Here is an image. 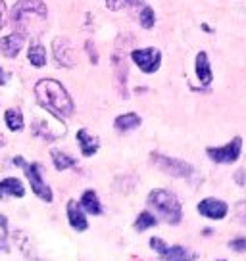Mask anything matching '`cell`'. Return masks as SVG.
I'll return each instance as SVG.
<instances>
[{
	"label": "cell",
	"mask_w": 246,
	"mask_h": 261,
	"mask_svg": "<svg viewBox=\"0 0 246 261\" xmlns=\"http://www.w3.org/2000/svg\"><path fill=\"white\" fill-rule=\"evenodd\" d=\"M229 248L237 253H244L246 252V238L244 237L233 238V240L229 242Z\"/></svg>",
	"instance_id": "cell-24"
},
{
	"label": "cell",
	"mask_w": 246,
	"mask_h": 261,
	"mask_svg": "<svg viewBox=\"0 0 246 261\" xmlns=\"http://www.w3.org/2000/svg\"><path fill=\"white\" fill-rule=\"evenodd\" d=\"M217 261H225V259H217Z\"/></svg>",
	"instance_id": "cell-33"
},
{
	"label": "cell",
	"mask_w": 246,
	"mask_h": 261,
	"mask_svg": "<svg viewBox=\"0 0 246 261\" xmlns=\"http://www.w3.org/2000/svg\"><path fill=\"white\" fill-rule=\"evenodd\" d=\"M202 31H208V33H213V29L212 27H208L206 23H202Z\"/></svg>",
	"instance_id": "cell-31"
},
{
	"label": "cell",
	"mask_w": 246,
	"mask_h": 261,
	"mask_svg": "<svg viewBox=\"0 0 246 261\" xmlns=\"http://www.w3.org/2000/svg\"><path fill=\"white\" fill-rule=\"evenodd\" d=\"M152 162L156 163L164 173L171 175V177H177V179H187V177L192 175V165L189 162H185V160H177V158H169V155L154 152Z\"/></svg>",
	"instance_id": "cell-6"
},
{
	"label": "cell",
	"mask_w": 246,
	"mask_h": 261,
	"mask_svg": "<svg viewBox=\"0 0 246 261\" xmlns=\"http://www.w3.org/2000/svg\"><path fill=\"white\" fill-rule=\"evenodd\" d=\"M23 44H25V33L14 31L10 33L8 37H2L0 39V52L6 58H10V60H14V58L19 56Z\"/></svg>",
	"instance_id": "cell-11"
},
{
	"label": "cell",
	"mask_w": 246,
	"mask_h": 261,
	"mask_svg": "<svg viewBox=\"0 0 246 261\" xmlns=\"http://www.w3.org/2000/svg\"><path fill=\"white\" fill-rule=\"evenodd\" d=\"M14 163H16L17 167H21V169H23L25 165H27V162H25L21 155H16V158H14Z\"/></svg>",
	"instance_id": "cell-30"
},
{
	"label": "cell",
	"mask_w": 246,
	"mask_h": 261,
	"mask_svg": "<svg viewBox=\"0 0 246 261\" xmlns=\"http://www.w3.org/2000/svg\"><path fill=\"white\" fill-rule=\"evenodd\" d=\"M27 60L33 67H44L46 65V50L41 42H33L29 44V50H27Z\"/></svg>",
	"instance_id": "cell-18"
},
{
	"label": "cell",
	"mask_w": 246,
	"mask_h": 261,
	"mask_svg": "<svg viewBox=\"0 0 246 261\" xmlns=\"http://www.w3.org/2000/svg\"><path fill=\"white\" fill-rule=\"evenodd\" d=\"M77 142H79L81 152L85 158H90V155H94L100 150V139L94 137V135H90L87 129L77 130Z\"/></svg>",
	"instance_id": "cell-14"
},
{
	"label": "cell",
	"mask_w": 246,
	"mask_h": 261,
	"mask_svg": "<svg viewBox=\"0 0 246 261\" xmlns=\"http://www.w3.org/2000/svg\"><path fill=\"white\" fill-rule=\"evenodd\" d=\"M35 94H37L39 104L60 121L73 115V98L67 92L66 87L56 79H41L35 85Z\"/></svg>",
	"instance_id": "cell-1"
},
{
	"label": "cell",
	"mask_w": 246,
	"mask_h": 261,
	"mask_svg": "<svg viewBox=\"0 0 246 261\" xmlns=\"http://www.w3.org/2000/svg\"><path fill=\"white\" fill-rule=\"evenodd\" d=\"M235 180H237L238 185H244V171H242V169L235 173Z\"/></svg>",
	"instance_id": "cell-29"
},
{
	"label": "cell",
	"mask_w": 246,
	"mask_h": 261,
	"mask_svg": "<svg viewBox=\"0 0 246 261\" xmlns=\"http://www.w3.org/2000/svg\"><path fill=\"white\" fill-rule=\"evenodd\" d=\"M4 123H6V127H8L12 133H19V130L23 129V114L16 110V108H10L4 112Z\"/></svg>",
	"instance_id": "cell-19"
},
{
	"label": "cell",
	"mask_w": 246,
	"mask_h": 261,
	"mask_svg": "<svg viewBox=\"0 0 246 261\" xmlns=\"http://www.w3.org/2000/svg\"><path fill=\"white\" fill-rule=\"evenodd\" d=\"M6 196H12V198H23L25 196L23 182L17 177H8V179L0 180V200H4Z\"/></svg>",
	"instance_id": "cell-15"
},
{
	"label": "cell",
	"mask_w": 246,
	"mask_h": 261,
	"mask_svg": "<svg viewBox=\"0 0 246 261\" xmlns=\"http://www.w3.org/2000/svg\"><path fill=\"white\" fill-rule=\"evenodd\" d=\"M237 217L246 223V202H240V204L237 205Z\"/></svg>",
	"instance_id": "cell-27"
},
{
	"label": "cell",
	"mask_w": 246,
	"mask_h": 261,
	"mask_svg": "<svg viewBox=\"0 0 246 261\" xmlns=\"http://www.w3.org/2000/svg\"><path fill=\"white\" fill-rule=\"evenodd\" d=\"M196 210L202 217H206V219L219 221V219H223V217H227L229 205H227V202L219 200V198H204L202 202H198Z\"/></svg>",
	"instance_id": "cell-10"
},
{
	"label": "cell",
	"mask_w": 246,
	"mask_h": 261,
	"mask_svg": "<svg viewBox=\"0 0 246 261\" xmlns=\"http://www.w3.org/2000/svg\"><path fill=\"white\" fill-rule=\"evenodd\" d=\"M131 62L139 67L142 73L152 75L156 73L162 65V52L154 46H146V48H135L131 50Z\"/></svg>",
	"instance_id": "cell-4"
},
{
	"label": "cell",
	"mask_w": 246,
	"mask_h": 261,
	"mask_svg": "<svg viewBox=\"0 0 246 261\" xmlns=\"http://www.w3.org/2000/svg\"><path fill=\"white\" fill-rule=\"evenodd\" d=\"M79 205L83 207V212L90 213V215H100L102 213V204H100L99 196H96L94 190H85L81 194Z\"/></svg>",
	"instance_id": "cell-16"
},
{
	"label": "cell",
	"mask_w": 246,
	"mask_h": 261,
	"mask_svg": "<svg viewBox=\"0 0 246 261\" xmlns=\"http://www.w3.org/2000/svg\"><path fill=\"white\" fill-rule=\"evenodd\" d=\"M140 123H142L140 115L135 114V112H129V114L117 115L114 121V127L117 130H121V133H127V130H133V129H137V127H140Z\"/></svg>",
	"instance_id": "cell-17"
},
{
	"label": "cell",
	"mask_w": 246,
	"mask_h": 261,
	"mask_svg": "<svg viewBox=\"0 0 246 261\" xmlns=\"http://www.w3.org/2000/svg\"><path fill=\"white\" fill-rule=\"evenodd\" d=\"M146 204L158 212V215L167 223V225H179L183 219V207H181L179 198L173 194L171 190L165 188H154L146 198Z\"/></svg>",
	"instance_id": "cell-2"
},
{
	"label": "cell",
	"mask_w": 246,
	"mask_h": 261,
	"mask_svg": "<svg viewBox=\"0 0 246 261\" xmlns=\"http://www.w3.org/2000/svg\"><path fill=\"white\" fill-rule=\"evenodd\" d=\"M8 79H10V73H6V71L0 67V87H4V85L8 83Z\"/></svg>",
	"instance_id": "cell-28"
},
{
	"label": "cell",
	"mask_w": 246,
	"mask_h": 261,
	"mask_svg": "<svg viewBox=\"0 0 246 261\" xmlns=\"http://www.w3.org/2000/svg\"><path fill=\"white\" fill-rule=\"evenodd\" d=\"M85 50H87V54H89V58H90V64H99V52L94 48V42L92 41L85 42Z\"/></svg>",
	"instance_id": "cell-25"
},
{
	"label": "cell",
	"mask_w": 246,
	"mask_h": 261,
	"mask_svg": "<svg viewBox=\"0 0 246 261\" xmlns=\"http://www.w3.org/2000/svg\"><path fill=\"white\" fill-rule=\"evenodd\" d=\"M6 19H8V8H6L4 0H0V29L4 27V23H6Z\"/></svg>",
	"instance_id": "cell-26"
},
{
	"label": "cell",
	"mask_w": 246,
	"mask_h": 261,
	"mask_svg": "<svg viewBox=\"0 0 246 261\" xmlns=\"http://www.w3.org/2000/svg\"><path fill=\"white\" fill-rule=\"evenodd\" d=\"M194 73H196L198 81L202 83L204 87H210L213 81V73H212V65H210V58H208V52L200 50L194 58Z\"/></svg>",
	"instance_id": "cell-12"
},
{
	"label": "cell",
	"mask_w": 246,
	"mask_h": 261,
	"mask_svg": "<svg viewBox=\"0 0 246 261\" xmlns=\"http://www.w3.org/2000/svg\"><path fill=\"white\" fill-rule=\"evenodd\" d=\"M0 146H2V140H0Z\"/></svg>",
	"instance_id": "cell-32"
},
{
	"label": "cell",
	"mask_w": 246,
	"mask_h": 261,
	"mask_svg": "<svg viewBox=\"0 0 246 261\" xmlns=\"http://www.w3.org/2000/svg\"><path fill=\"white\" fill-rule=\"evenodd\" d=\"M156 225H158V217L152 212H140L139 217L135 219V230H139V232H144V230L156 227Z\"/></svg>",
	"instance_id": "cell-21"
},
{
	"label": "cell",
	"mask_w": 246,
	"mask_h": 261,
	"mask_svg": "<svg viewBox=\"0 0 246 261\" xmlns=\"http://www.w3.org/2000/svg\"><path fill=\"white\" fill-rule=\"evenodd\" d=\"M67 223H69V227H73L75 230H79V232L89 228L87 215H85L83 207L79 205V202H75V200H69V202H67Z\"/></svg>",
	"instance_id": "cell-13"
},
{
	"label": "cell",
	"mask_w": 246,
	"mask_h": 261,
	"mask_svg": "<svg viewBox=\"0 0 246 261\" xmlns=\"http://www.w3.org/2000/svg\"><path fill=\"white\" fill-rule=\"evenodd\" d=\"M144 4V0H106V6L112 12H117V10L125 8V6H131V8H139Z\"/></svg>",
	"instance_id": "cell-23"
},
{
	"label": "cell",
	"mask_w": 246,
	"mask_h": 261,
	"mask_svg": "<svg viewBox=\"0 0 246 261\" xmlns=\"http://www.w3.org/2000/svg\"><path fill=\"white\" fill-rule=\"evenodd\" d=\"M206 154L213 163H235L242 154V139L235 137V139L227 142L225 146H210L206 148Z\"/></svg>",
	"instance_id": "cell-7"
},
{
	"label": "cell",
	"mask_w": 246,
	"mask_h": 261,
	"mask_svg": "<svg viewBox=\"0 0 246 261\" xmlns=\"http://www.w3.org/2000/svg\"><path fill=\"white\" fill-rule=\"evenodd\" d=\"M50 158H52V163H54V167H56L58 171H66V169L75 165L73 158L64 154V152H60V150H50Z\"/></svg>",
	"instance_id": "cell-20"
},
{
	"label": "cell",
	"mask_w": 246,
	"mask_h": 261,
	"mask_svg": "<svg viewBox=\"0 0 246 261\" xmlns=\"http://www.w3.org/2000/svg\"><path fill=\"white\" fill-rule=\"evenodd\" d=\"M25 177L31 185V190L35 192L37 198H41L42 202H52L54 200V194H52V188L44 182L42 179V167L41 163H27L23 167Z\"/></svg>",
	"instance_id": "cell-8"
},
{
	"label": "cell",
	"mask_w": 246,
	"mask_h": 261,
	"mask_svg": "<svg viewBox=\"0 0 246 261\" xmlns=\"http://www.w3.org/2000/svg\"><path fill=\"white\" fill-rule=\"evenodd\" d=\"M46 6L42 0H17L10 12V21L17 29L27 27L29 19H46Z\"/></svg>",
	"instance_id": "cell-3"
},
{
	"label": "cell",
	"mask_w": 246,
	"mask_h": 261,
	"mask_svg": "<svg viewBox=\"0 0 246 261\" xmlns=\"http://www.w3.org/2000/svg\"><path fill=\"white\" fill-rule=\"evenodd\" d=\"M150 248L156 250L158 255L164 261H194L198 257L196 253L189 252L185 246H167L162 238L158 237L150 238Z\"/></svg>",
	"instance_id": "cell-5"
},
{
	"label": "cell",
	"mask_w": 246,
	"mask_h": 261,
	"mask_svg": "<svg viewBox=\"0 0 246 261\" xmlns=\"http://www.w3.org/2000/svg\"><path fill=\"white\" fill-rule=\"evenodd\" d=\"M139 23L144 29H152L154 27V23H156V14H154L152 6H142V10H140L139 14Z\"/></svg>",
	"instance_id": "cell-22"
},
{
	"label": "cell",
	"mask_w": 246,
	"mask_h": 261,
	"mask_svg": "<svg viewBox=\"0 0 246 261\" xmlns=\"http://www.w3.org/2000/svg\"><path fill=\"white\" fill-rule=\"evenodd\" d=\"M52 54H54L58 65H62V67H73L77 64V52H75L73 44L64 37H58L52 41Z\"/></svg>",
	"instance_id": "cell-9"
}]
</instances>
